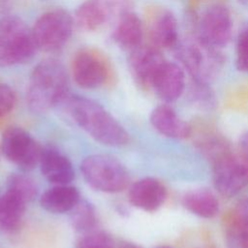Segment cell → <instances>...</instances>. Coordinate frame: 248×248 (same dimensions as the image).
Segmentation results:
<instances>
[{"instance_id":"cell-1","label":"cell","mask_w":248,"mask_h":248,"mask_svg":"<svg viewBox=\"0 0 248 248\" xmlns=\"http://www.w3.org/2000/svg\"><path fill=\"white\" fill-rule=\"evenodd\" d=\"M62 104L74 122L100 143L120 147L129 142V134L124 127L96 101L68 95Z\"/></svg>"},{"instance_id":"cell-2","label":"cell","mask_w":248,"mask_h":248,"mask_svg":"<svg viewBox=\"0 0 248 248\" xmlns=\"http://www.w3.org/2000/svg\"><path fill=\"white\" fill-rule=\"evenodd\" d=\"M68 95L69 76L61 61L46 58L34 67L26 91V102L31 110L46 112L62 104Z\"/></svg>"},{"instance_id":"cell-3","label":"cell","mask_w":248,"mask_h":248,"mask_svg":"<svg viewBox=\"0 0 248 248\" xmlns=\"http://www.w3.org/2000/svg\"><path fill=\"white\" fill-rule=\"evenodd\" d=\"M172 50L196 82L209 85L222 72L225 63L222 52L205 44L199 36L179 39Z\"/></svg>"},{"instance_id":"cell-4","label":"cell","mask_w":248,"mask_h":248,"mask_svg":"<svg viewBox=\"0 0 248 248\" xmlns=\"http://www.w3.org/2000/svg\"><path fill=\"white\" fill-rule=\"evenodd\" d=\"M37 46L32 29L16 16L0 19V67H11L30 61Z\"/></svg>"},{"instance_id":"cell-5","label":"cell","mask_w":248,"mask_h":248,"mask_svg":"<svg viewBox=\"0 0 248 248\" xmlns=\"http://www.w3.org/2000/svg\"><path fill=\"white\" fill-rule=\"evenodd\" d=\"M80 170L87 184L100 192L119 193L129 183V173L125 166L110 155L87 156L80 165Z\"/></svg>"},{"instance_id":"cell-6","label":"cell","mask_w":248,"mask_h":248,"mask_svg":"<svg viewBox=\"0 0 248 248\" xmlns=\"http://www.w3.org/2000/svg\"><path fill=\"white\" fill-rule=\"evenodd\" d=\"M74 23L72 16L62 9L41 15L31 28L37 48L46 52L62 49L73 34Z\"/></svg>"},{"instance_id":"cell-7","label":"cell","mask_w":248,"mask_h":248,"mask_svg":"<svg viewBox=\"0 0 248 248\" xmlns=\"http://www.w3.org/2000/svg\"><path fill=\"white\" fill-rule=\"evenodd\" d=\"M213 184L217 192L232 198L248 185V159L227 149L212 159Z\"/></svg>"},{"instance_id":"cell-8","label":"cell","mask_w":248,"mask_h":248,"mask_svg":"<svg viewBox=\"0 0 248 248\" xmlns=\"http://www.w3.org/2000/svg\"><path fill=\"white\" fill-rule=\"evenodd\" d=\"M1 149L5 157L22 171L34 170L40 162L43 148L20 127H9L3 132Z\"/></svg>"},{"instance_id":"cell-9","label":"cell","mask_w":248,"mask_h":248,"mask_svg":"<svg viewBox=\"0 0 248 248\" xmlns=\"http://www.w3.org/2000/svg\"><path fill=\"white\" fill-rule=\"evenodd\" d=\"M232 19L229 9L221 4L207 7L199 21L198 36L207 45L221 48L232 38Z\"/></svg>"},{"instance_id":"cell-10","label":"cell","mask_w":248,"mask_h":248,"mask_svg":"<svg viewBox=\"0 0 248 248\" xmlns=\"http://www.w3.org/2000/svg\"><path fill=\"white\" fill-rule=\"evenodd\" d=\"M122 13L121 0H85L76 10L74 21L80 30L93 32Z\"/></svg>"},{"instance_id":"cell-11","label":"cell","mask_w":248,"mask_h":248,"mask_svg":"<svg viewBox=\"0 0 248 248\" xmlns=\"http://www.w3.org/2000/svg\"><path fill=\"white\" fill-rule=\"evenodd\" d=\"M72 75L79 87L95 89L106 81L108 69L100 54L90 49H80L73 58Z\"/></svg>"},{"instance_id":"cell-12","label":"cell","mask_w":248,"mask_h":248,"mask_svg":"<svg viewBox=\"0 0 248 248\" xmlns=\"http://www.w3.org/2000/svg\"><path fill=\"white\" fill-rule=\"evenodd\" d=\"M166 62L160 48L155 46L140 45L130 51L128 66L135 81L142 87H150L151 82Z\"/></svg>"},{"instance_id":"cell-13","label":"cell","mask_w":248,"mask_h":248,"mask_svg":"<svg viewBox=\"0 0 248 248\" xmlns=\"http://www.w3.org/2000/svg\"><path fill=\"white\" fill-rule=\"evenodd\" d=\"M129 202L134 206L148 212L160 208L167 199V188L154 177L139 179L129 189Z\"/></svg>"},{"instance_id":"cell-14","label":"cell","mask_w":248,"mask_h":248,"mask_svg":"<svg viewBox=\"0 0 248 248\" xmlns=\"http://www.w3.org/2000/svg\"><path fill=\"white\" fill-rule=\"evenodd\" d=\"M150 87L162 101L171 103L184 91V72L177 64L166 61L155 75Z\"/></svg>"},{"instance_id":"cell-15","label":"cell","mask_w":248,"mask_h":248,"mask_svg":"<svg viewBox=\"0 0 248 248\" xmlns=\"http://www.w3.org/2000/svg\"><path fill=\"white\" fill-rule=\"evenodd\" d=\"M223 224L227 248H248V198L227 212Z\"/></svg>"},{"instance_id":"cell-16","label":"cell","mask_w":248,"mask_h":248,"mask_svg":"<svg viewBox=\"0 0 248 248\" xmlns=\"http://www.w3.org/2000/svg\"><path fill=\"white\" fill-rule=\"evenodd\" d=\"M39 166L42 174L54 185L69 184L75 178L74 167L69 158L52 146L43 148Z\"/></svg>"},{"instance_id":"cell-17","label":"cell","mask_w":248,"mask_h":248,"mask_svg":"<svg viewBox=\"0 0 248 248\" xmlns=\"http://www.w3.org/2000/svg\"><path fill=\"white\" fill-rule=\"evenodd\" d=\"M150 123L156 131L170 139L183 140L192 133L191 125L180 118L176 111L167 104L159 105L151 111Z\"/></svg>"},{"instance_id":"cell-18","label":"cell","mask_w":248,"mask_h":248,"mask_svg":"<svg viewBox=\"0 0 248 248\" xmlns=\"http://www.w3.org/2000/svg\"><path fill=\"white\" fill-rule=\"evenodd\" d=\"M142 36V22L136 13L126 12L116 19L112 39L120 48L128 51L135 49L141 45Z\"/></svg>"},{"instance_id":"cell-19","label":"cell","mask_w":248,"mask_h":248,"mask_svg":"<svg viewBox=\"0 0 248 248\" xmlns=\"http://www.w3.org/2000/svg\"><path fill=\"white\" fill-rule=\"evenodd\" d=\"M80 201L78 190L69 184L54 185L47 189L40 198L41 206L51 213L71 211Z\"/></svg>"},{"instance_id":"cell-20","label":"cell","mask_w":248,"mask_h":248,"mask_svg":"<svg viewBox=\"0 0 248 248\" xmlns=\"http://www.w3.org/2000/svg\"><path fill=\"white\" fill-rule=\"evenodd\" d=\"M152 45L158 48L172 49L179 41L178 24L175 16L170 11H163L153 20L150 28Z\"/></svg>"},{"instance_id":"cell-21","label":"cell","mask_w":248,"mask_h":248,"mask_svg":"<svg viewBox=\"0 0 248 248\" xmlns=\"http://www.w3.org/2000/svg\"><path fill=\"white\" fill-rule=\"evenodd\" d=\"M184 207L191 213L205 219L213 218L219 212V201L208 189L199 188L188 191L182 199Z\"/></svg>"},{"instance_id":"cell-22","label":"cell","mask_w":248,"mask_h":248,"mask_svg":"<svg viewBox=\"0 0 248 248\" xmlns=\"http://www.w3.org/2000/svg\"><path fill=\"white\" fill-rule=\"evenodd\" d=\"M26 203L8 190L0 197V228L3 231L13 232L19 229L24 217Z\"/></svg>"},{"instance_id":"cell-23","label":"cell","mask_w":248,"mask_h":248,"mask_svg":"<svg viewBox=\"0 0 248 248\" xmlns=\"http://www.w3.org/2000/svg\"><path fill=\"white\" fill-rule=\"evenodd\" d=\"M70 212V223L76 232L84 234L94 231L97 225V215L90 202L79 201Z\"/></svg>"},{"instance_id":"cell-24","label":"cell","mask_w":248,"mask_h":248,"mask_svg":"<svg viewBox=\"0 0 248 248\" xmlns=\"http://www.w3.org/2000/svg\"><path fill=\"white\" fill-rule=\"evenodd\" d=\"M7 190L22 199L25 202L33 201L38 194L36 181L23 173H12L7 179Z\"/></svg>"},{"instance_id":"cell-25","label":"cell","mask_w":248,"mask_h":248,"mask_svg":"<svg viewBox=\"0 0 248 248\" xmlns=\"http://www.w3.org/2000/svg\"><path fill=\"white\" fill-rule=\"evenodd\" d=\"M77 248H114V241L106 232L92 231L78 239Z\"/></svg>"},{"instance_id":"cell-26","label":"cell","mask_w":248,"mask_h":248,"mask_svg":"<svg viewBox=\"0 0 248 248\" xmlns=\"http://www.w3.org/2000/svg\"><path fill=\"white\" fill-rule=\"evenodd\" d=\"M236 68L240 72L248 73V28L239 32L236 40Z\"/></svg>"},{"instance_id":"cell-27","label":"cell","mask_w":248,"mask_h":248,"mask_svg":"<svg viewBox=\"0 0 248 248\" xmlns=\"http://www.w3.org/2000/svg\"><path fill=\"white\" fill-rule=\"evenodd\" d=\"M16 93L11 86L0 82V118L8 115L15 108Z\"/></svg>"},{"instance_id":"cell-28","label":"cell","mask_w":248,"mask_h":248,"mask_svg":"<svg viewBox=\"0 0 248 248\" xmlns=\"http://www.w3.org/2000/svg\"><path fill=\"white\" fill-rule=\"evenodd\" d=\"M240 153L248 159V131L245 132L239 140Z\"/></svg>"},{"instance_id":"cell-29","label":"cell","mask_w":248,"mask_h":248,"mask_svg":"<svg viewBox=\"0 0 248 248\" xmlns=\"http://www.w3.org/2000/svg\"><path fill=\"white\" fill-rule=\"evenodd\" d=\"M118 248H141V247L139 246L138 244H135L132 242H124Z\"/></svg>"},{"instance_id":"cell-30","label":"cell","mask_w":248,"mask_h":248,"mask_svg":"<svg viewBox=\"0 0 248 248\" xmlns=\"http://www.w3.org/2000/svg\"><path fill=\"white\" fill-rule=\"evenodd\" d=\"M157 248H171V247L167 246V245H164V246H159V247H157Z\"/></svg>"}]
</instances>
